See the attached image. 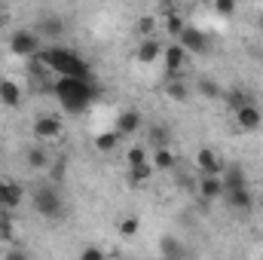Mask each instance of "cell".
<instances>
[{
  "label": "cell",
  "instance_id": "cell-1",
  "mask_svg": "<svg viewBox=\"0 0 263 260\" xmlns=\"http://www.w3.org/2000/svg\"><path fill=\"white\" fill-rule=\"evenodd\" d=\"M52 92L65 110H83V107H89L95 86L89 83V77H59L52 83Z\"/></svg>",
  "mask_w": 263,
  "mask_h": 260
},
{
  "label": "cell",
  "instance_id": "cell-2",
  "mask_svg": "<svg viewBox=\"0 0 263 260\" xmlns=\"http://www.w3.org/2000/svg\"><path fill=\"white\" fill-rule=\"evenodd\" d=\"M40 59L46 62L49 70H55L59 77H89V65L70 52L65 46H49V49H40Z\"/></svg>",
  "mask_w": 263,
  "mask_h": 260
},
{
  "label": "cell",
  "instance_id": "cell-3",
  "mask_svg": "<svg viewBox=\"0 0 263 260\" xmlns=\"http://www.w3.org/2000/svg\"><path fill=\"white\" fill-rule=\"evenodd\" d=\"M34 211L46 220H59L65 214V199L59 193V187H52V184L37 187L34 190Z\"/></svg>",
  "mask_w": 263,
  "mask_h": 260
},
{
  "label": "cell",
  "instance_id": "cell-4",
  "mask_svg": "<svg viewBox=\"0 0 263 260\" xmlns=\"http://www.w3.org/2000/svg\"><path fill=\"white\" fill-rule=\"evenodd\" d=\"M9 52L18 59H34L40 55V34L37 31H15L9 37Z\"/></svg>",
  "mask_w": 263,
  "mask_h": 260
},
{
  "label": "cell",
  "instance_id": "cell-5",
  "mask_svg": "<svg viewBox=\"0 0 263 260\" xmlns=\"http://www.w3.org/2000/svg\"><path fill=\"white\" fill-rule=\"evenodd\" d=\"M62 132H65V123H62L59 114H43V117L34 120V138H37V141H52V138H59Z\"/></svg>",
  "mask_w": 263,
  "mask_h": 260
},
{
  "label": "cell",
  "instance_id": "cell-6",
  "mask_svg": "<svg viewBox=\"0 0 263 260\" xmlns=\"http://www.w3.org/2000/svg\"><path fill=\"white\" fill-rule=\"evenodd\" d=\"M187 59H190V52H187L178 40H172V43L162 49V62H165L168 77H181V70H184V65H187Z\"/></svg>",
  "mask_w": 263,
  "mask_h": 260
},
{
  "label": "cell",
  "instance_id": "cell-7",
  "mask_svg": "<svg viewBox=\"0 0 263 260\" xmlns=\"http://www.w3.org/2000/svg\"><path fill=\"white\" fill-rule=\"evenodd\" d=\"M25 199V187L12 178H3L0 181V211H15Z\"/></svg>",
  "mask_w": 263,
  "mask_h": 260
},
{
  "label": "cell",
  "instance_id": "cell-8",
  "mask_svg": "<svg viewBox=\"0 0 263 260\" xmlns=\"http://www.w3.org/2000/svg\"><path fill=\"white\" fill-rule=\"evenodd\" d=\"M162 49H165V43L156 40V34H153V37H141V43H138V49H135V59H138L141 65H156V62L162 59Z\"/></svg>",
  "mask_w": 263,
  "mask_h": 260
},
{
  "label": "cell",
  "instance_id": "cell-9",
  "mask_svg": "<svg viewBox=\"0 0 263 260\" xmlns=\"http://www.w3.org/2000/svg\"><path fill=\"white\" fill-rule=\"evenodd\" d=\"M178 43H181V46H184L190 55H205V52H208V37H205L199 28H190V25L181 31Z\"/></svg>",
  "mask_w": 263,
  "mask_h": 260
},
{
  "label": "cell",
  "instance_id": "cell-10",
  "mask_svg": "<svg viewBox=\"0 0 263 260\" xmlns=\"http://www.w3.org/2000/svg\"><path fill=\"white\" fill-rule=\"evenodd\" d=\"M233 117H236V123H239L242 132H254V129H260V123H263V114L254 101H248V104H242L239 110H233Z\"/></svg>",
  "mask_w": 263,
  "mask_h": 260
},
{
  "label": "cell",
  "instance_id": "cell-11",
  "mask_svg": "<svg viewBox=\"0 0 263 260\" xmlns=\"http://www.w3.org/2000/svg\"><path fill=\"white\" fill-rule=\"evenodd\" d=\"M114 129L120 132V138H132L135 132L141 129V114H138L135 107L120 110V114H117V126H114Z\"/></svg>",
  "mask_w": 263,
  "mask_h": 260
},
{
  "label": "cell",
  "instance_id": "cell-12",
  "mask_svg": "<svg viewBox=\"0 0 263 260\" xmlns=\"http://www.w3.org/2000/svg\"><path fill=\"white\" fill-rule=\"evenodd\" d=\"M223 199H227V205H230L233 211H239V214H248V211L254 208V196L248 193V187H242V190H223Z\"/></svg>",
  "mask_w": 263,
  "mask_h": 260
},
{
  "label": "cell",
  "instance_id": "cell-13",
  "mask_svg": "<svg viewBox=\"0 0 263 260\" xmlns=\"http://www.w3.org/2000/svg\"><path fill=\"white\" fill-rule=\"evenodd\" d=\"M220 181H223V190H242V187H248V178H245L242 165H236V162H230V165L220 169Z\"/></svg>",
  "mask_w": 263,
  "mask_h": 260
},
{
  "label": "cell",
  "instance_id": "cell-14",
  "mask_svg": "<svg viewBox=\"0 0 263 260\" xmlns=\"http://www.w3.org/2000/svg\"><path fill=\"white\" fill-rule=\"evenodd\" d=\"M196 169L202 175H220V169H223V159L214 153V150H208V147H202L196 153Z\"/></svg>",
  "mask_w": 263,
  "mask_h": 260
},
{
  "label": "cell",
  "instance_id": "cell-15",
  "mask_svg": "<svg viewBox=\"0 0 263 260\" xmlns=\"http://www.w3.org/2000/svg\"><path fill=\"white\" fill-rule=\"evenodd\" d=\"M199 196H202V199H220V196H223V181H220V175H202V181H199Z\"/></svg>",
  "mask_w": 263,
  "mask_h": 260
},
{
  "label": "cell",
  "instance_id": "cell-16",
  "mask_svg": "<svg viewBox=\"0 0 263 260\" xmlns=\"http://www.w3.org/2000/svg\"><path fill=\"white\" fill-rule=\"evenodd\" d=\"M0 101L6 107H18L22 104V86L12 80H0Z\"/></svg>",
  "mask_w": 263,
  "mask_h": 260
},
{
  "label": "cell",
  "instance_id": "cell-17",
  "mask_svg": "<svg viewBox=\"0 0 263 260\" xmlns=\"http://www.w3.org/2000/svg\"><path fill=\"white\" fill-rule=\"evenodd\" d=\"M150 162H153L156 172H172L178 159H175V153H172L168 144H165V147H153V159H150Z\"/></svg>",
  "mask_w": 263,
  "mask_h": 260
},
{
  "label": "cell",
  "instance_id": "cell-18",
  "mask_svg": "<svg viewBox=\"0 0 263 260\" xmlns=\"http://www.w3.org/2000/svg\"><path fill=\"white\" fill-rule=\"evenodd\" d=\"M37 34H40V37H49V40H59V37L65 34V22H62L59 15L43 18V22H40V28H37Z\"/></svg>",
  "mask_w": 263,
  "mask_h": 260
},
{
  "label": "cell",
  "instance_id": "cell-19",
  "mask_svg": "<svg viewBox=\"0 0 263 260\" xmlns=\"http://www.w3.org/2000/svg\"><path fill=\"white\" fill-rule=\"evenodd\" d=\"M156 169H153V162H141V165H129V181L132 187H144L147 181H150V175H153Z\"/></svg>",
  "mask_w": 263,
  "mask_h": 260
},
{
  "label": "cell",
  "instance_id": "cell-20",
  "mask_svg": "<svg viewBox=\"0 0 263 260\" xmlns=\"http://www.w3.org/2000/svg\"><path fill=\"white\" fill-rule=\"evenodd\" d=\"M165 95L172 101H187L190 98V86L181 80V77H168V86H165Z\"/></svg>",
  "mask_w": 263,
  "mask_h": 260
},
{
  "label": "cell",
  "instance_id": "cell-21",
  "mask_svg": "<svg viewBox=\"0 0 263 260\" xmlns=\"http://www.w3.org/2000/svg\"><path fill=\"white\" fill-rule=\"evenodd\" d=\"M120 141H123V138H120V132L117 129L114 132H101V135L95 138V150H98V153H114Z\"/></svg>",
  "mask_w": 263,
  "mask_h": 260
},
{
  "label": "cell",
  "instance_id": "cell-22",
  "mask_svg": "<svg viewBox=\"0 0 263 260\" xmlns=\"http://www.w3.org/2000/svg\"><path fill=\"white\" fill-rule=\"evenodd\" d=\"M25 159H28V165H31V169H37V172H40V169H49V162H52V159H49V153H46L40 144H37V147H31Z\"/></svg>",
  "mask_w": 263,
  "mask_h": 260
},
{
  "label": "cell",
  "instance_id": "cell-23",
  "mask_svg": "<svg viewBox=\"0 0 263 260\" xmlns=\"http://www.w3.org/2000/svg\"><path fill=\"white\" fill-rule=\"evenodd\" d=\"M159 254H162V257H181V254H187V248H184L178 239L162 236V242H159Z\"/></svg>",
  "mask_w": 263,
  "mask_h": 260
},
{
  "label": "cell",
  "instance_id": "cell-24",
  "mask_svg": "<svg viewBox=\"0 0 263 260\" xmlns=\"http://www.w3.org/2000/svg\"><path fill=\"white\" fill-rule=\"evenodd\" d=\"M184 28H187V22H184V18H181L178 12H168V15H165V34H168L172 40H178Z\"/></svg>",
  "mask_w": 263,
  "mask_h": 260
},
{
  "label": "cell",
  "instance_id": "cell-25",
  "mask_svg": "<svg viewBox=\"0 0 263 260\" xmlns=\"http://www.w3.org/2000/svg\"><path fill=\"white\" fill-rule=\"evenodd\" d=\"M223 98H227L230 110H239L242 104H248V101H251V98H248V92H245V89H239V86H236V89H230V92H223Z\"/></svg>",
  "mask_w": 263,
  "mask_h": 260
},
{
  "label": "cell",
  "instance_id": "cell-26",
  "mask_svg": "<svg viewBox=\"0 0 263 260\" xmlns=\"http://www.w3.org/2000/svg\"><path fill=\"white\" fill-rule=\"evenodd\" d=\"M135 28H138L141 37H153V34H156V15H141Z\"/></svg>",
  "mask_w": 263,
  "mask_h": 260
},
{
  "label": "cell",
  "instance_id": "cell-27",
  "mask_svg": "<svg viewBox=\"0 0 263 260\" xmlns=\"http://www.w3.org/2000/svg\"><path fill=\"white\" fill-rule=\"evenodd\" d=\"M150 147H165L168 144V129L165 126H150Z\"/></svg>",
  "mask_w": 263,
  "mask_h": 260
},
{
  "label": "cell",
  "instance_id": "cell-28",
  "mask_svg": "<svg viewBox=\"0 0 263 260\" xmlns=\"http://www.w3.org/2000/svg\"><path fill=\"white\" fill-rule=\"evenodd\" d=\"M211 3H214V9H217L220 15H227V18L236 15V0H211Z\"/></svg>",
  "mask_w": 263,
  "mask_h": 260
},
{
  "label": "cell",
  "instance_id": "cell-29",
  "mask_svg": "<svg viewBox=\"0 0 263 260\" xmlns=\"http://www.w3.org/2000/svg\"><path fill=\"white\" fill-rule=\"evenodd\" d=\"M138 233V217H126L123 224H120V236H126V239H132Z\"/></svg>",
  "mask_w": 263,
  "mask_h": 260
},
{
  "label": "cell",
  "instance_id": "cell-30",
  "mask_svg": "<svg viewBox=\"0 0 263 260\" xmlns=\"http://www.w3.org/2000/svg\"><path fill=\"white\" fill-rule=\"evenodd\" d=\"M126 159H129V165H141V162H147V150L144 147H132Z\"/></svg>",
  "mask_w": 263,
  "mask_h": 260
},
{
  "label": "cell",
  "instance_id": "cell-31",
  "mask_svg": "<svg viewBox=\"0 0 263 260\" xmlns=\"http://www.w3.org/2000/svg\"><path fill=\"white\" fill-rule=\"evenodd\" d=\"M202 95H208V98H217V95H220V86L208 80V83H202Z\"/></svg>",
  "mask_w": 263,
  "mask_h": 260
},
{
  "label": "cell",
  "instance_id": "cell-32",
  "mask_svg": "<svg viewBox=\"0 0 263 260\" xmlns=\"http://www.w3.org/2000/svg\"><path fill=\"white\" fill-rule=\"evenodd\" d=\"M80 257H83V260H101V257H104V251H101V248H83V251H80Z\"/></svg>",
  "mask_w": 263,
  "mask_h": 260
},
{
  "label": "cell",
  "instance_id": "cell-33",
  "mask_svg": "<svg viewBox=\"0 0 263 260\" xmlns=\"http://www.w3.org/2000/svg\"><path fill=\"white\" fill-rule=\"evenodd\" d=\"M52 178H55V181H62V178H65V162L52 165Z\"/></svg>",
  "mask_w": 263,
  "mask_h": 260
},
{
  "label": "cell",
  "instance_id": "cell-34",
  "mask_svg": "<svg viewBox=\"0 0 263 260\" xmlns=\"http://www.w3.org/2000/svg\"><path fill=\"white\" fill-rule=\"evenodd\" d=\"M3 22H6V9H3V3H0V28H3Z\"/></svg>",
  "mask_w": 263,
  "mask_h": 260
},
{
  "label": "cell",
  "instance_id": "cell-35",
  "mask_svg": "<svg viewBox=\"0 0 263 260\" xmlns=\"http://www.w3.org/2000/svg\"><path fill=\"white\" fill-rule=\"evenodd\" d=\"M257 28H260V31H263V12H260V15H257Z\"/></svg>",
  "mask_w": 263,
  "mask_h": 260
},
{
  "label": "cell",
  "instance_id": "cell-36",
  "mask_svg": "<svg viewBox=\"0 0 263 260\" xmlns=\"http://www.w3.org/2000/svg\"><path fill=\"white\" fill-rule=\"evenodd\" d=\"M0 257H6V248H3V245H0Z\"/></svg>",
  "mask_w": 263,
  "mask_h": 260
},
{
  "label": "cell",
  "instance_id": "cell-37",
  "mask_svg": "<svg viewBox=\"0 0 263 260\" xmlns=\"http://www.w3.org/2000/svg\"><path fill=\"white\" fill-rule=\"evenodd\" d=\"M199 3H208V0H199Z\"/></svg>",
  "mask_w": 263,
  "mask_h": 260
},
{
  "label": "cell",
  "instance_id": "cell-38",
  "mask_svg": "<svg viewBox=\"0 0 263 260\" xmlns=\"http://www.w3.org/2000/svg\"><path fill=\"white\" fill-rule=\"evenodd\" d=\"M0 3H3V0H0Z\"/></svg>",
  "mask_w": 263,
  "mask_h": 260
}]
</instances>
